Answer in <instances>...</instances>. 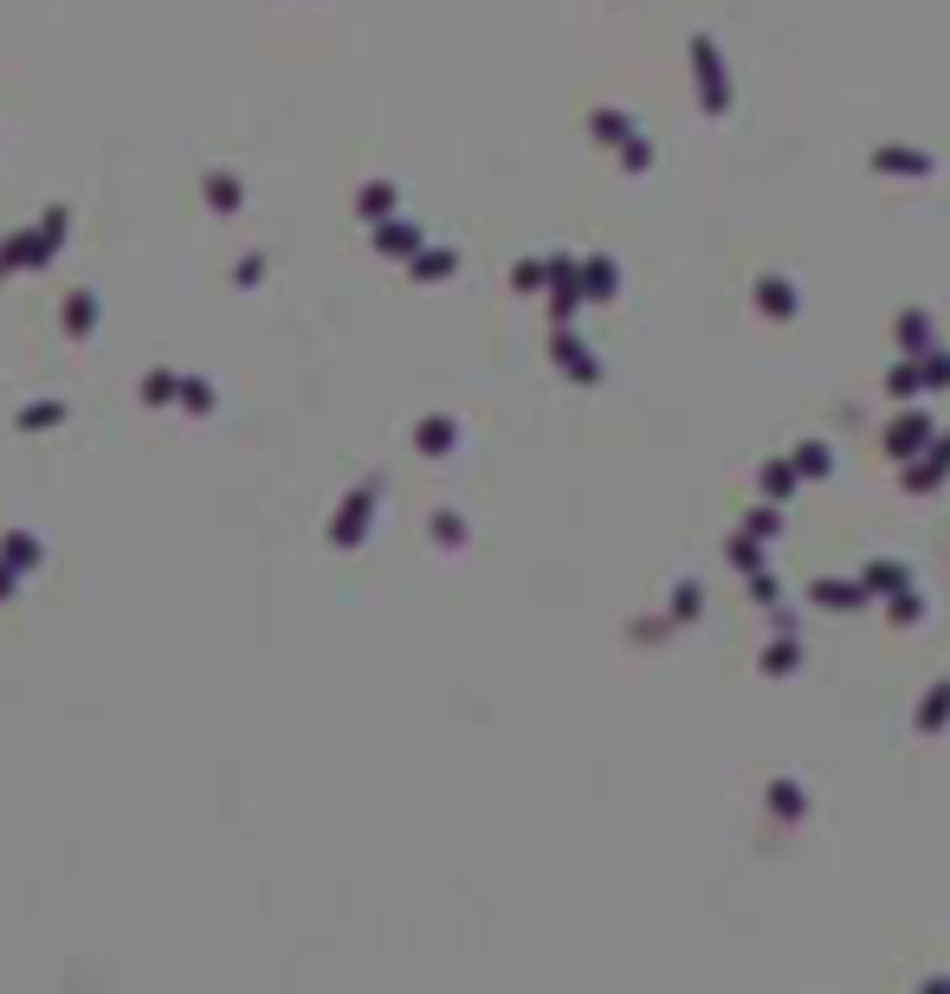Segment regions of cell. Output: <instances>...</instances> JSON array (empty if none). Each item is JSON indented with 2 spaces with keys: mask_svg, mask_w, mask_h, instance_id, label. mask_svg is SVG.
Returning <instances> with one entry per match:
<instances>
[{
  "mask_svg": "<svg viewBox=\"0 0 950 994\" xmlns=\"http://www.w3.org/2000/svg\"><path fill=\"white\" fill-rule=\"evenodd\" d=\"M692 78H698V104H705V116H724L731 111V72H724V52L718 39H692Z\"/></svg>",
  "mask_w": 950,
  "mask_h": 994,
  "instance_id": "obj_1",
  "label": "cell"
},
{
  "mask_svg": "<svg viewBox=\"0 0 950 994\" xmlns=\"http://www.w3.org/2000/svg\"><path fill=\"white\" fill-rule=\"evenodd\" d=\"M874 175H892V182H931V175H938V162H931V148L879 143L874 148Z\"/></svg>",
  "mask_w": 950,
  "mask_h": 994,
  "instance_id": "obj_2",
  "label": "cell"
},
{
  "mask_svg": "<svg viewBox=\"0 0 950 994\" xmlns=\"http://www.w3.org/2000/svg\"><path fill=\"white\" fill-rule=\"evenodd\" d=\"M931 440H938V427H931V413H925V407H906V413L886 427V452H892L899 465H906V459H918Z\"/></svg>",
  "mask_w": 950,
  "mask_h": 994,
  "instance_id": "obj_3",
  "label": "cell"
},
{
  "mask_svg": "<svg viewBox=\"0 0 950 994\" xmlns=\"http://www.w3.org/2000/svg\"><path fill=\"white\" fill-rule=\"evenodd\" d=\"M750 297H757V310L769 317V324H789L801 310V291H796V278H783V271H763L757 285H750Z\"/></svg>",
  "mask_w": 950,
  "mask_h": 994,
  "instance_id": "obj_4",
  "label": "cell"
},
{
  "mask_svg": "<svg viewBox=\"0 0 950 994\" xmlns=\"http://www.w3.org/2000/svg\"><path fill=\"white\" fill-rule=\"evenodd\" d=\"M950 484V465L925 445L918 459H906V472H899V491H912V498H931V491H944Z\"/></svg>",
  "mask_w": 950,
  "mask_h": 994,
  "instance_id": "obj_5",
  "label": "cell"
},
{
  "mask_svg": "<svg viewBox=\"0 0 950 994\" xmlns=\"http://www.w3.org/2000/svg\"><path fill=\"white\" fill-rule=\"evenodd\" d=\"M763 808L776 813L783 827H796V820H808V788H801L796 775H776V781L763 788Z\"/></svg>",
  "mask_w": 950,
  "mask_h": 994,
  "instance_id": "obj_6",
  "label": "cell"
},
{
  "mask_svg": "<svg viewBox=\"0 0 950 994\" xmlns=\"http://www.w3.org/2000/svg\"><path fill=\"white\" fill-rule=\"evenodd\" d=\"M808 659V646H801V633L796 626H776V639H769V646H763V678H783V672H796V665Z\"/></svg>",
  "mask_w": 950,
  "mask_h": 994,
  "instance_id": "obj_7",
  "label": "cell"
},
{
  "mask_svg": "<svg viewBox=\"0 0 950 994\" xmlns=\"http://www.w3.org/2000/svg\"><path fill=\"white\" fill-rule=\"evenodd\" d=\"M808 601H815V607H840V614H854V607H867L874 594L860 588V575H847V582L828 575V582H808Z\"/></svg>",
  "mask_w": 950,
  "mask_h": 994,
  "instance_id": "obj_8",
  "label": "cell"
},
{
  "mask_svg": "<svg viewBox=\"0 0 950 994\" xmlns=\"http://www.w3.org/2000/svg\"><path fill=\"white\" fill-rule=\"evenodd\" d=\"M860 588H867V594H899V588H912V568H906V562H892V555H879V562L860 568Z\"/></svg>",
  "mask_w": 950,
  "mask_h": 994,
  "instance_id": "obj_9",
  "label": "cell"
},
{
  "mask_svg": "<svg viewBox=\"0 0 950 994\" xmlns=\"http://www.w3.org/2000/svg\"><path fill=\"white\" fill-rule=\"evenodd\" d=\"M789 465H796V479H835V445L828 440H801L796 452H789Z\"/></svg>",
  "mask_w": 950,
  "mask_h": 994,
  "instance_id": "obj_10",
  "label": "cell"
},
{
  "mask_svg": "<svg viewBox=\"0 0 950 994\" xmlns=\"http://www.w3.org/2000/svg\"><path fill=\"white\" fill-rule=\"evenodd\" d=\"M892 336H899V349H906V356H925V349H938V330H931V310H906V317L892 324Z\"/></svg>",
  "mask_w": 950,
  "mask_h": 994,
  "instance_id": "obj_11",
  "label": "cell"
},
{
  "mask_svg": "<svg viewBox=\"0 0 950 994\" xmlns=\"http://www.w3.org/2000/svg\"><path fill=\"white\" fill-rule=\"evenodd\" d=\"M944 724H950V678H944V685H931V691L918 698V717H912V730H918V737H938Z\"/></svg>",
  "mask_w": 950,
  "mask_h": 994,
  "instance_id": "obj_12",
  "label": "cell"
},
{
  "mask_svg": "<svg viewBox=\"0 0 950 994\" xmlns=\"http://www.w3.org/2000/svg\"><path fill=\"white\" fill-rule=\"evenodd\" d=\"M763 498H769V504H783V498H789V491H796V465H789V459H769V465H763Z\"/></svg>",
  "mask_w": 950,
  "mask_h": 994,
  "instance_id": "obj_13",
  "label": "cell"
},
{
  "mask_svg": "<svg viewBox=\"0 0 950 994\" xmlns=\"http://www.w3.org/2000/svg\"><path fill=\"white\" fill-rule=\"evenodd\" d=\"M698 614H705V582H698V575H685L680 588H673V621H698Z\"/></svg>",
  "mask_w": 950,
  "mask_h": 994,
  "instance_id": "obj_14",
  "label": "cell"
},
{
  "mask_svg": "<svg viewBox=\"0 0 950 994\" xmlns=\"http://www.w3.org/2000/svg\"><path fill=\"white\" fill-rule=\"evenodd\" d=\"M886 601H892V607H886V614H892V626H918L925 614H931V601H925L918 588H899V594H886Z\"/></svg>",
  "mask_w": 950,
  "mask_h": 994,
  "instance_id": "obj_15",
  "label": "cell"
},
{
  "mask_svg": "<svg viewBox=\"0 0 950 994\" xmlns=\"http://www.w3.org/2000/svg\"><path fill=\"white\" fill-rule=\"evenodd\" d=\"M886 394H892V401H912V394H925V381H918V356H906L899 369L886 375Z\"/></svg>",
  "mask_w": 950,
  "mask_h": 994,
  "instance_id": "obj_16",
  "label": "cell"
},
{
  "mask_svg": "<svg viewBox=\"0 0 950 994\" xmlns=\"http://www.w3.org/2000/svg\"><path fill=\"white\" fill-rule=\"evenodd\" d=\"M744 536H757V543H776V536H783V511H776V504H757V511L744 516Z\"/></svg>",
  "mask_w": 950,
  "mask_h": 994,
  "instance_id": "obj_17",
  "label": "cell"
},
{
  "mask_svg": "<svg viewBox=\"0 0 950 994\" xmlns=\"http://www.w3.org/2000/svg\"><path fill=\"white\" fill-rule=\"evenodd\" d=\"M744 594H750L757 607H783V582H776L769 568H750V575H744Z\"/></svg>",
  "mask_w": 950,
  "mask_h": 994,
  "instance_id": "obj_18",
  "label": "cell"
},
{
  "mask_svg": "<svg viewBox=\"0 0 950 994\" xmlns=\"http://www.w3.org/2000/svg\"><path fill=\"white\" fill-rule=\"evenodd\" d=\"M918 381H925V388H950V356L944 349H925V356H918Z\"/></svg>",
  "mask_w": 950,
  "mask_h": 994,
  "instance_id": "obj_19",
  "label": "cell"
},
{
  "mask_svg": "<svg viewBox=\"0 0 950 994\" xmlns=\"http://www.w3.org/2000/svg\"><path fill=\"white\" fill-rule=\"evenodd\" d=\"M731 562H737L744 575H750V568H769V562H763V543H757V536H731Z\"/></svg>",
  "mask_w": 950,
  "mask_h": 994,
  "instance_id": "obj_20",
  "label": "cell"
},
{
  "mask_svg": "<svg viewBox=\"0 0 950 994\" xmlns=\"http://www.w3.org/2000/svg\"><path fill=\"white\" fill-rule=\"evenodd\" d=\"M595 136H627V116H595Z\"/></svg>",
  "mask_w": 950,
  "mask_h": 994,
  "instance_id": "obj_21",
  "label": "cell"
},
{
  "mask_svg": "<svg viewBox=\"0 0 950 994\" xmlns=\"http://www.w3.org/2000/svg\"><path fill=\"white\" fill-rule=\"evenodd\" d=\"M931 452H938V459L950 465V433H944V440H931Z\"/></svg>",
  "mask_w": 950,
  "mask_h": 994,
  "instance_id": "obj_22",
  "label": "cell"
}]
</instances>
